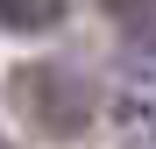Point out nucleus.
Instances as JSON below:
<instances>
[{
    "label": "nucleus",
    "mask_w": 156,
    "mask_h": 149,
    "mask_svg": "<svg viewBox=\"0 0 156 149\" xmlns=\"http://www.w3.org/2000/svg\"><path fill=\"white\" fill-rule=\"evenodd\" d=\"M14 107H21V121H29L36 135L78 142L92 128L99 99H92V78H85V71H71V64H29V71H14Z\"/></svg>",
    "instance_id": "nucleus-1"
},
{
    "label": "nucleus",
    "mask_w": 156,
    "mask_h": 149,
    "mask_svg": "<svg viewBox=\"0 0 156 149\" xmlns=\"http://www.w3.org/2000/svg\"><path fill=\"white\" fill-rule=\"evenodd\" d=\"M107 14L128 36H156V0H107Z\"/></svg>",
    "instance_id": "nucleus-3"
},
{
    "label": "nucleus",
    "mask_w": 156,
    "mask_h": 149,
    "mask_svg": "<svg viewBox=\"0 0 156 149\" xmlns=\"http://www.w3.org/2000/svg\"><path fill=\"white\" fill-rule=\"evenodd\" d=\"M121 71H128V78H156V36H128Z\"/></svg>",
    "instance_id": "nucleus-4"
},
{
    "label": "nucleus",
    "mask_w": 156,
    "mask_h": 149,
    "mask_svg": "<svg viewBox=\"0 0 156 149\" xmlns=\"http://www.w3.org/2000/svg\"><path fill=\"white\" fill-rule=\"evenodd\" d=\"M64 14H71V0H0V29H14V36H50Z\"/></svg>",
    "instance_id": "nucleus-2"
}]
</instances>
